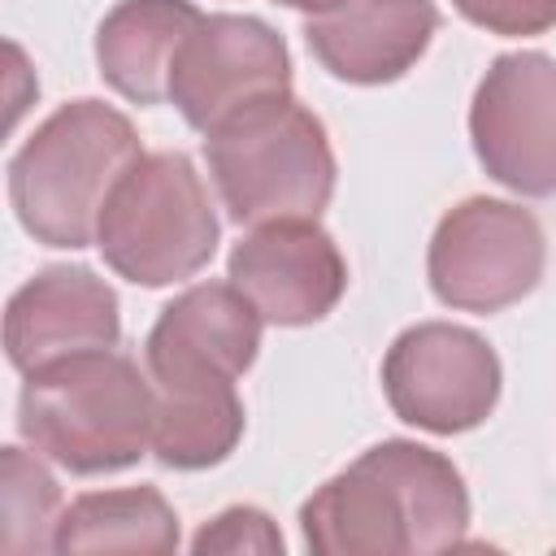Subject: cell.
<instances>
[{
  "instance_id": "1",
  "label": "cell",
  "mask_w": 556,
  "mask_h": 556,
  "mask_svg": "<svg viewBox=\"0 0 556 556\" xmlns=\"http://www.w3.org/2000/svg\"><path fill=\"white\" fill-rule=\"evenodd\" d=\"M156 391L113 348L78 352L26 374L17 400L22 439L70 473H113L152 447Z\"/></svg>"
},
{
  "instance_id": "2",
  "label": "cell",
  "mask_w": 556,
  "mask_h": 556,
  "mask_svg": "<svg viewBox=\"0 0 556 556\" xmlns=\"http://www.w3.org/2000/svg\"><path fill=\"white\" fill-rule=\"evenodd\" d=\"M139 156L126 113L100 100L61 104L9 161V200L22 230L48 248H87L109 191Z\"/></svg>"
},
{
  "instance_id": "3",
  "label": "cell",
  "mask_w": 556,
  "mask_h": 556,
  "mask_svg": "<svg viewBox=\"0 0 556 556\" xmlns=\"http://www.w3.org/2000/svg\"><path fill=\"white\" fill-rule=\"evenodd\" d=\"M204 156L217 195L239 226L291 217L317 222L334 195L326 126L291 91L261 96L222 117L204 139Z\"/></svg>"
},
{
  "instance_id": "4",
  "label": "cell",
  "mask_w": 556,
  "mask_h": 556,
  "mask_svg": "<svg viewBox=\"0 0 556 556\" xmlns=\"http://www.w3.org/2000/svg\"><path fill=\"white\" fill-rule=\"evenodd\" d=\"M96 248L139 287H169L204 269L217 248V217L191 156H139L104 200Z\"/></svg>"
},
{
  "instance_id": "5",
  "label": "cell",
  "mask_w": 556,
  "mask_h": 556,
  "mask_svg": "<svg viewBox=\"0 0 556 556\" xmlns=\"http://www.w3.org/2000/svg\"><path fill=\"white\" fill-rule=\"evenodd\" d=\"M543 278L539 222L504 200L456 204L430 239V287L465 313H500L530 295Z\"/></svg>"
},
{
  "instance_id": "6",
  "label": "cell",
  "mask_w": 556,
  "mask_h": 556,
  "mask_svg": "<svg viewBox=\"0 0 556 556\" xmlns=\"http://www.w3.org/2000/svg\"><path fill=\"white\" fill-rule=\"evenodd\" d=\"M382 391L400 421L430 434H460L491 417L500 400V361L473 330L426 321L391 343Z\"/></svg>"
},
{
  "instance_id": "7",
  "label": "cell",
  "mask_w": 556,
  "mask_h": 556,
  "mask_svg": "<svg viewBox=\"0 0 556 556\" xmlns=\"http://www.w3.org/2000/svg\"><path fill=\"white\" fill-rule=\"evenodd\" d=\"M469 135L482 169L521 195L556 191V61L508 52L473 91Z\"/></svg>"
},
{
  "instance_id": "8",
  "label": "cell",
  "mask_w": 556,
  "mask_h": 556,
  "mask_svg": "<svg viewBox=\"0 0 556 556\" xmlns=\"http://www.w3.org/2000/svg\"><path fill=\"white\" fill-rule=\"evenodd\" d=\"M291 87V61L282 39L256 22L235 13L200 17L195 30L174 52L169 70V100L195 130H213L235 109L287 91Z\"/></svg>"
},
{
  "instance_id": "9",
  "label": "cell",
  "mask_w": 556,
  "mask_h": 556,
  "mask_svg": "<svg viewBox=\"0 0 556 556\" xmlns=\"http://www.w3.org/2000/svg\"><path fill=\"white\" fill-rule=\"evenodd\" d=\"M261 313L235 282H200L161 308L148 334V378L156 391L235 382L261 348Z\"/></svg>"
},
{
  "instance_id": "10",
  "label": "cell",
  "mask_w": 556,
  "mask_h": 556,
  "mask_svg": "<svg viewBox=\"0 0 556 556\" xmlns=\"http://www.w3.org/2000/svg\"><path fill=\"white\" fill-rule=\"evenodd\" d=\"M230 282L252 300L265 321L308 326L339 304L348 287V265L317 222L291 217L256 226L230 252Z\"/></svg>"
},
{
  "instance_id": "11",
  "label": "cell",
  "mask_w": 556,
  "mask_h": 556,
  "mask_svg": "<svg viewBox=\"0 0 556 556\" xmlns=\"http://www.w3.org/2000/svg\"><path fill=\"white\" fill-rule=\"evenodd\" d=\"M117 343V295L83 265H56L13 291L4 308V352L35 374L52 361Z\"/></svg>"
},
{
  "instance_id": "12",
  "label": "cell",
  "mask_w": 556,
  "mask_h": 556,
  "mask_svg": "<svg viewBox=\"0 0 556 556\" xmlns=\"http://www.w3.org/2000/svg\"><path fill=\"white\" fill-rule=\"evenodd\" d=\"M439 30L430 0H343L339 9L308 17L304 39L313 56L343 83H391L400 78Z\"/></svg>"
},
{
  "instance_id": "13",
  "label": "cell",
  "mask_w": 556,
  "mask_h": 556,
  "mask_svg": "<svg viewBox=\"0 0 556 556\" xmlns=\"http://www.w3.org/2000/svg\"><path fill=\"white\" fill-rule=\"evenodd\" d=\"M304 543L317 556H391L413 552V521L391 469L365 452L300 508Z\"/></svg>"
},
{
  "instance_id": "14",
  "label": "cell",
  "mask_w": 556,
  "mask_h": 556,
  "mask_svg": "<svg viewBox=\"0 0 556 556\" xmlns=\"http://www.w3.org/2000/svg\"><path fill=\"white\" fill-rule=\"evenodd\" d=\"M204 13L191 0H122L96 30V61L104 83L135 100H169V70L182 39Z\"/></svg>"
},
{
  "instance_id": "15",
  "label": "cell",
  "mask_w": 556,
  "mask_h": 556,
  "mask_svg": "<svg viewBox=\"0 0 556 556\" xmlns=\"http://www.w3.org/2000/svg\"><path fill=\"white\" fill-rule=\"evenodd\" d=\"M178 517L156 486L78 495L61 521L52 552H174Z\"/></svg>"
},
{
  "instance_id": "16",
  "label": "cell",
  "mask_w": 556,
  "mask_h": 556,
  "mask_svg": "<svg viewBox=\"0 0 556 556\" xmlns=\"http://www.w3.org/2000/svg\"><path fill=\"white\" fill-rule=\"evenodd\" d=\"M239 434H243V404L235 395V382L156 391L152 452L161 465L208 469L235 452Z\"/></svg>"
},
{
  "instance_id": "17",
  "label": "cell",
  "mask_w": 556,
  "mask_h": 556,
  "mask_svg": "<svg viewBox=\"0 0 556 556\" xmlns=\"http://www.w3.org/2000/svg\"><path fill=\"white\" fill-rule=\"evenodd\" d=\"M378 460L391 469L408 500L413 517V552H443L456 547L465 526H469V495L447 456L434 447L408 443V439H387L374 447Z\"/></svg>"
},
{
  "instance_id": "18",
  "label": "cell",
  "mask_w": 556,
  "mask_h": 556,
  "mask_svg": "<svg viewBox=\"0 0 556 556\" xmlns=\"http://www.w3.org/2000/svg\"><path fill=\"white\" fill-rule=\"evenodd\" d=\"M61 521L56 478L22 447H4L0 460V552L30 556L48 552Z\"/></svg>"
},
{
  "instance_id": "19",
  "label": "cell",
  "mask_w": 556,
  "mask_h": 556,
  "mask_svg": "<svg viewBox=\"0 0 556 556\" xmlns=\"http://www.w3.org/2000/svg\"><path fill=\"white\" fill-rule=\"evenodd\" d=\"M200 556L204 552H265V556H278L282 552V534L278 526L261 513V508H248V504H235L226 513H217L191 543Z\"/></svg>"
},
{
  "instance_id": "20",
  "label": "cell",
  "mask_w": 556,
  "mask_h": 556,
  "mask_svg": "<svg viewBox=\"0 0 556 556\" xmlns=\"http://www.w3.org/2000/svg\"><path fill=\"white\" fill-rule=\"evenodd\" d=\"M452 4L491 35H539L556 26V0H452Z\"/></svg>"
},
{
  "instance_id": "21",
  "label": "cell",
  "mask_w": 556,
  "mask_h": 556,
  "mask_svg": "<svg viewBox=\"0 0 556 556\" xmlns=\"http://www.w3.org/2000/svg\"><path fill=\"white\" fill-rule=\"evenodd\" d=\"M282 4H291V9H304V13H313V17H321V13H330V9H339L343 0H282Z\"/></svg>"
}]
</instances>
